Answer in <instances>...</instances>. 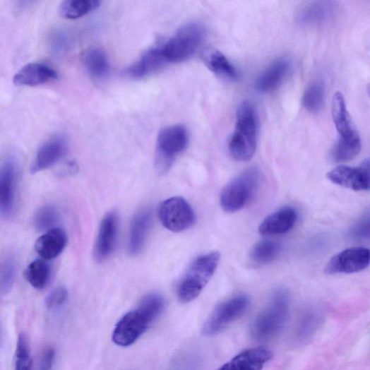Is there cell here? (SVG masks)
Returning <instances> with one entry per match:
<instances>
[{
	"label": "cell",
	"mask_w": 370,
	"mask_h": 370,
	"mask_svg": "<svg viewBox=\"0 0 370 370\" xmlns=\"http://www.w3.org/2000/svg\"><path fill=\"white\" fill-rule=\"evenodd\" d=\"M165 298L160 294L145 296L135 310L127 313L116 324L112 334L113 342L121 347H131L146 332L163 312Z\"/></svg>",
	"instance_id": "obj_1"
},
{
	"label": "cell",
	"mask_w": 370,
	"mask_h": 370,
	"mask_svg": "<svg viewBox=\"0 0 370 370\" xmlns=\"http://www.w3.org/2000/svg\"><path fill=\"white\" fill-rule=\"evenodd\" d=\"M258 116L254 107L248 102L240 105L236 117L234 131L229 142L231 157L237 162L253 158L257 148Z\"/></svg>",
	"instance_id": "obj_2"
},
{
	"label": "cell",
	"mask_w": 370,
	"mask_h": 370,
	"mask_svg": "<svg viewBox=\"0 0 370 370\" xmlns=\"http://www.w3.org/2000/svg\"><path fill=\"white\" fill-rule=\"evenodd\" d=\"M220 258L219 252H211L198 257L191 264L177 287L180 302H190L201 294L217 270Z\"/></svg>",
	"instance_id": "obj_3"
},
{
	"label": "cell",
	"mask_w": 370,
	"mask_h": 370,
	"mask_svg": "<svg viewBox=\"0 0 370 370\" xmlns=\"http://www.w3.org/2000/svg\"><path fill=\"white\" fill-rule=\"evenodd\" d=\"M290 312V297L284 290L277 291L268 306L251 326L252 336L258 341H268L285 328Z\"/></svg>",
	"instance_id": "obj_4"
},
{
	"label": "cell",
	"mask_w": 370,
	"mask_h": 370,
	"mask_svg": "<svg viewBox=\"0 0 370 370\" xmlns=\"http://www.w3.org/2000/svg\"><path fill=\"white\" fill-rule=\"evenodd\" d=\"M262 173L251 167L230 181L222 191L220 203L227 213L237 212L249 205L261 186Z\"/></svg>",
	"instance_id": "obj_5"
},
{
	"label": "cell",
	"mask_w": 370,
	"mask_h": 370,
	"mask_svg": "<svg viewBox=\"0 0 370 370\" xmlns=\"http://www.w3.org/2000/svg\"><path fill=\"white\" fill-rule=\"evenodd\" d=\"M205 35V28L200 23H191L182 26L162 46L167 63H181L193 56L203 44Z\"/></svg>",
	"instance_id": "obj_6"
},
{
	"label": "cell",
	"mask_w": 370,
	"mask_h": 370,
	"mask_svg": "<svg viewBox=\"0 0 370 370\" xmlns=\"http://www.w3.org/2000/svg\"><path fill=\"white\" fill-rule=\"evenodd\" d=\"M189 133L184 127L172 126L162 129L157 143L156 167L160 173L168 171L177 157L187 148Z\"/></svg>",
	"instance_id": "obj_7"
},
{
	"label": "cell",
	"mask_w": 370,
	"mask_h": 370,
	"mask_svg": "<svg viewBox=\"0 0 370 370\" xmlns=\"http://www.w3.org/2000/svg\"><path fill=\"white\" fill-rule=\"evenodd\" d=\"M250 298L244 294L235 296L215 308L204 325L206 335L218 334L240 318L249 310Z\"/></svg>",
	"instance_id": "obj_8"
},
{
	"label": "cell",
	"mask_w": 370,
	"mask_h": 370,
	"mask_svg": "<svg viewBox=\"0 0 370 370\" xmlns=\"http://www.w3.org/2000/svg\"><path fill=\"white\" fill-rule=\"evenodd\" d=\"M158 217L166 229L176 233L190 229L196 219L191 205L181 197H173L163 201L158 208Z\"/></svg>",
	"instance_id": "obj_9"
},
{
	"label": "cell",
	"mask_w": 370,
	"mask_h": 370,
	"mask_svg": "<svg viewBox=\"0 0 370 370\" xmlns=\"http://www.w3.org/2000/svg\"><path fill=\"white\" fill-rule=\"evenodd\" d=\"M333 183L354 191H370V160H364L358 167L338 166L327 174Z\"/></svg>",
	"instance_id": "obj_10"
},
{
	"label": "cell",
	"mask_w": 370,
	"mask_h": 370,
	"mask_svg": "<svg viewBox=\"0 0 370 370\" xmlns=\"http://www.w3.org/2000/svg\"><path fill=\"white\" fill-rule=\"evenodd\" d=\"M370 265V250L352 248L334 256L326 267L328 275L354 273L366 269Z\"/></svg>",
	"instance_id": "obj_11"
},
{
	"label": "cell",
	"mask_w": 370,
	"mask_h": 370,
	"mask_svg": "<svg viewBox=\"0 0 370 370\" xmlns=\"http://www.w3.org/2000/svg\"><path fill=\"white\" fill-rule=\"evenodd\" d=\"M16 176V161L8 157L0 171V210L5 218L11 217L14 210Z\"/></svg>",
	"instance_id": "obj_12"
},
{
	"label": "cell",
	"mask_w": 370,
	"mask_h": 370,
	"mask_svg": "<svg viewBox=\"0 0 370 370\" xmlns=\"http://www.w3.org/2000/svg\"><path fill=\"white\" fill-rule=\"evenodd\" d=\"M119 230V217L115 212L108 213L104 217L96 241L95 254L96 258L102 261L113 253Z\"/></svg>",
	"instance_id": "obj_13"
},
{
	"label": "cell",
	"mask_w": 370,
	"mask_h": 370,
	"mask_svg": "<svg viewBox=\"0 0 370 370\" xmlns=\"http://www.w3.org/2000/svg\"><path fill=\"white\" fill-rule=\"evenodd\" d=\"M66 150L67 143L64 137L57 136L48 140L38 150L32 172L37 173L54 166L64 157Z\"/></svg>",
	"instance_id": "obj_14"
},
{
	"label": "cell",
	"mask_w": 370,
	"mask_h": 370,
	"mask_svg": "<svg viewBox=\"0 0 370 370\" xmlns=\"http://www.w3.org/2000/svg\"><path fill=\"white\" fill-rule=\"evenodd\" d=\"M272 353L263 347L249 349L237 354L218 370H262L272 358Z\"/></svg>",
	"instance_id": "obj_15"
},
{
	"label": "cell",
	"mask_w": 370,
	"mask_h": 370,
	"mask_svg": "<svg viewBox=\"0 0 370 370\" xmlns=\"http://www.w3.org/2000/svg\"><path fill=\"white\" fill-rule=\"evenodd\" d=\"M297 220V210L290 206L284 207L265 219L259 227V232L263 235L287 233L294 227Z\"/></svg>",
	"instance_id": "obj_16"
},
{
	"label": "cell",
	"mask_w": 370,
	"mask_h": 370,
	"mask_svg": "<svg viewBox=\"0 0 370 370\" xmlns=\"http://www.w3.org/2000/svg\"><path fill=\"white\" fill-rule=\"evenodd\" d=\"M57 78V73L52 68L42 64H28L13 77V83L18 86H38Z\"/></svg>",
	"instance_id": "obj_17"
},
{
	"label": "cell",
	"mask_w": 370,
	"mask_h": 370,
	"mask_svg": "<svg viewBox=\"0 0 370 370\" xmlns=\"http://www.w3.org/2000/svg\"><path fill=\"white\" fill-rule=\"evenodd\" d=\"M290 68L288 59L282 57L275 60L257 79V90L268 92L279 87L289 74Z\"/></svg>",
	"instance_id": "obj_18"
},
{
	"label": "cell",
	"mask_w": 370,
	"mask_h": 370,
	"mask_svg": "<svg viewBox=\"0 0 370 370\" xmlns=\"http://www.w3.org/2000/svg\"><path fill=\"white\" fill-rule=\"evenodd\" d=\"M67 242L68 237L65 231L60 228H53L38 239L35 249L42 259L49 261L63 253Z\"/></svg>",
	"instance_id": "obj_19"
},
{
	"label": "cell",
	"mask_w": 370,
	"mask_h": 370,
	"mask_svg": "<svg viewBox=\"0 0 370 370\" xmlns=\"http://www.w3.org/2000/svg\"><path fill=\"white\" fill-rule=\"evenodd\" d=\"M167 64L162 47H153L145 52L128 73L133 78L141 79L155 73Z\"/></svg>",
	"instance_id": "obj_20"
},
{
	"label": "cell",
	"mask_w": 370,
	"mask_h": 370,
	"mask_svg": "<svg viewBox=\"0 0 370 370\" xmlns=\"http://www.w3.org/2000/svg\"><path fill=\"white\" fill-rule=\"evenodd\" d=\"M152 223V212L148 208L138 211L131 222L129 250L131 255H138L143 248Z\"/></svg>",
	"instance_id": "obj_21"
},
{
	"label": "cell",
	"mask_w": 370,
	"mask_h": 370,
	"mask_svg": "<svg viewBox=\"0 0 370 370\" xmlns=\"http://www.w3.org/2000/svg\"><path fill=\"white\" fill-rule=\"evenodd\" d=\"M207 67L219 77L234 81L239 78V73L229 59L222 52L210 50L203 56Z\"/></svg>",
	"instance_id": "obj_22"
},
{
	"label": "cell",
	"mask_w": 370,
	"mask_h": 370,
	"mask_svg": "<svg viewBox=\"0 0 370 370\" xmlns=\"http://www.w3.org/2000/svg\"><path fill=\"white\" fill-rule=\"evenodd\" d=\"M334 6L330 2H314L302 8L296 20L303 25H314L327 20L333 13Z\"/></svg>",
	"instance_id": "obj_23"
},
{
	"label": "cell",
	"mask_w": 370,
	"mask_h": 370,
	"mask_svg": "<svg viewBox=\"0 0 370 370\" xmlns=\"http://www.w3.org/2000/svg\"><path fill=\"white\" fill-rule=\"evenodd\" d=\"M332 117L340 137H346L356 131L341 92H336L332 101Z\"/></svg>",
	"instance_id": "obj_24"
},
{
	"label": "cell",
	"mask_w": 370,
	"mask_h": 370,
	"mask_svg": "<svg viewBox=\"0 0 370 370\" xmlns=\"http://www.w3.org/2000/svg\"><path fill=\"white\" fill-rule=\"evenodd\" d=\"M362 150V141L358 132L340 137L333 150V158L337 162H347L356 158Z\"/></svg>",
	"instance_id": "obj_25"
},
{
	"label": "cell",
	"mask_w": 370,
	"mask_h": 370,
	"mask_svg": "<svg viewBox=\"0 0 370 370\" xmlns=\"http://www.w3.org/2000/svg\"><path fill=\"white\" fill-rule=\"evenodd\" d=\"M83 64L88 73L95 78H104L109 71V63L106 54L97 48H92L85 52Z\"/></svg>",
	"instance_id": "obj_26"
},
{
	"label": "cell",
	"mask_w": 370,
	"mask_h": 370,
	"mask_svg": "<svg viewBox=\"0 0 370 370\" xmlns=\"http://www.w3.org/2000/svg\"><path fill=\"white\" fill-rule=\"evenodd\" d=\"M101 5L98 0H67L59 8L60 16L66 19H78L97 10Z\"/></svg>",
	"instance_id": "obj_27"
},
{
	"label": "cell",
	"mask_w": 370,
	"mask_h": 370,
	"mask_svg": "<svg viewBox=\"0 0 370 370\" xmlns=\"http://www.w3.org/2000/svg\"><path fill=\"white\" fill-rule=\"evenodd\" d=\"M51 273L50 265L46 260L37 259L28 265L25 270V277L34 288L42 290L49 283Z\"/></svg>",
	"instance_id": "obj_28"
},
{
	"label": "cell",
	"mask_w": 370,
	"mask_h": 370,
	"mask_svg": "<svg viewBox=\"0 0 370 370\" xmlns=\"http://www.w3.org/2000/svg\"><path fill=\"white\" fill-rule=\"evenodd\" d=\"M280 242L272 239L258 241L253 246L251 257L258 264H267L275 261L281 253Z\"/></svg>",
	"instance_id": "obj_29"
},
{
	"label": "cell",
	"mask_w": 370,
	"mask_h": 370,
	"mask_svg": "<svg viewBox=\"0 0 370 370\" xmlns=\"http://www.w3.org/2000/svg\"><path fill=\"white\" fill-rule=\"evenodd\" d=\"M324 100L325 89L323 84L314 83L305 90L302 102L306 111L316 114L322 109Z\"/></svg>",
	"instance_id": "obj_30"
},
{
	"label": "cell",
	"mask_w": 370,
	"mask_h": 370,
	"mask_svg": "<svg viewBox=\"0 0 370 370\" xmlns=\"http://www.w3.org/2000/svg\"><path fill=\"white\" fill-rule=\"evenodd\" d=\"M15 370H32V359L27 337L20 334L18 338L15 354Z\"/></svg>",
	"instance_id": "obj_31"
},
{
	"label": "cell",
	"mask_w": 370,
	"mask_h": 370,
	"mask_svg": "<svg viewBox=\"0 0 370 370\" xmlns=\"http://www.w3.org/2000/svg\"><path fill=\"white\" fill-rule=\"evenodd\" d=\"M321 323L320 316L316 312L305 313L297 324V335L300 339H306L312 336L318 329Z\"/></svg>",
	"instance_id": "obj_32"
},
{
	"label": "cell",
	"mask_w": 370,
	"mask_h": 370,
	"mask_svg": "<svg viewBox=\"0 0 370 370\" xmlns=\"http://www.w3.org/2000/svg\"><path fill=\"white\" fill-rule=\"evenodd\" d=\"M59 218V212L55 207L52 205L44 206L35 215V227L40 231H49L53 229Z\"/></svg>",
	"instance_id": "obj_33"
},
{
	"label": "cell",
	"mask_w": 370,
	"mask_h": 370,
	"mask_svg": "<svg viewBox=\"0 0 370 370\" xmlns=\"http://www.w3.org/2000/svg\"><path fill=\"white\" fill-rule=\"evenodd\" d=\"M16 275V263L13 258L5 260L2 265L0 290L3 294H8L12 289Z\"/></svg>",
	"instance_id": "obj_34"
},
{
	"label": "cell",
	"mask_w": 370,
	"mask_h": 370,
	"mask_svg": "<svg viewBox=\"0 0 370 370\" xmlns=\"http://www.w3.org/2000/svg\"><path fill=\"white\" fill-rule=\"evenodd\" d=\"M68 297V292L66 287H56L46 298V307L49 311H56L66 304Z\"/></svg>",
	"instance_id": "obj_35"
},
{
	"label": "cell",
	"mask_w": 370,
	"mask_h": 370,
	"mask_svg": "<svg viewBox=\"0 0 370 370\" xmlns=\"http://www.w3.org/2000/svg\"><path fill=\"white\" fill-rule=\"evenodd\" d=\"M56 352L53 347H45L40 354L36 370H52Z\"/></svg>",
	"instance_id": "obj_36"
},
{
	"label": "cell",
	"mask_w": 370,
	"mask_h": 370,
	"mask_svg": "<svg viewBox=\"0 0 370 370\" xmlns=\"http://www.w3.org/2000/svg\"><path fill=\"white\" fill-rule=\"evenodd\" d=\"M352 234L359 239H370V212L360 220L353 229Z\"/></svg>",
	"instance_id": "obj_37"
},
{
	"label": "cell",
	"mask_w": 370,
	"mask_h": 370,
	"mask_svg": "<svg viewBox=\"0 0 370 370\" xmlns=\"http://www.w3.org/2000/svg\"><path fill=\"white\" fill-rule=\"evenodd\" d=\"M367 94H368L369 97H370V83L367 85Z\"/></svg>",
	"instance_id": "obj_38"
}]
</instances>
